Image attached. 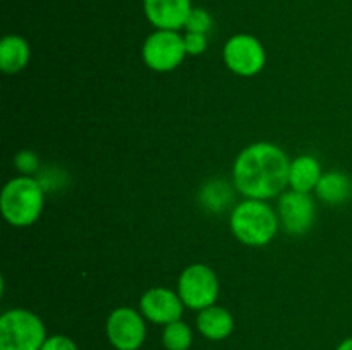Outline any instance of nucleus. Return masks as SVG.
Instances as JSON below:
<instances>
[{
  "label": "nucleus",
  "instance_id": "nucleus-15",
  "mask_svg": "<svg viewBox=\"0 0 352 350\" xmlns=\"http://www.w3.org/2000/svg\"><path fill=\"white\" fill-rule=\"evenodd\" d=\"M31 58L30 43L19 34H7L0 41V69L6 74H17L28 67Z\"/></svg>",
  "mask_w": 352,
  "mask_h": 350
},
{
  "label": "nucleus",
  "instance_id": "nucleus-2",
  "mask_svg": "<svg viewBox=\"0 0 352 350\" xmlns=\"http://www.w3.org/2000/svg\"><path fill=\"white\" fill-rule=\"evenodd\" d=\"M229 225L232 235L248 247L267 246L280 229L277 209L270 202L248 198L234 206Z\"/></svg>",
  "mask_w": 352,
  "mask_h": 350
},
{
  "label": "nucleus",
  "instance_id": "nucleus-4",
  "mask_svg": "<svg viewBox=\"0 0 352 350\" xmlns=\"http://www.w3.org/2000/svg\"><path fill=\"white\" fill-rule=\"evenodd\" d=\"M47 338L43 319L33 311L16 307L0 316V350H40Z\"/></svg>",
  "mask_w": 352,
  "mask_h": 350
},
{
  "label": "nucleus",
  "instance_id": "nucleus-16",
  "mask_svg": "<svg viewBox=\"0 0 352 350\" xmlns=\"http://www.w3.org/2000/svg\"><path fill=\"white\" fill-rule=\"evenodd\" d=\"M234 184L226 180H210L199 189L198 201L206 211L220 213L234 201Z\"/></svg>",
  "mask_w": 352,
  "mask_h": 350
},
{
  "label": "nucleus",
  "instance_id": "nucleus-21",
  "mask_svg": "<svg viewBox=\"0 0 352 350\" xmlns=\"http://www.w3.org/2000/svg\"><path fill=\"white\" fill-rule=\"evenodd\" d=\"M40 350H79L78 345L72 338L65 335H52L48 336L47 342L43 343Z\"/></svg>",
  "mask_w": 352,
  "mask_h": 350
},
{
  "label": "nucleus",
  "instance_id": "nucleus-12",
  "mask_svg": "<svg viewBox=\"0 0 352 350\" xmlns=\"http://www.w3.org/2000/svg\"><path fill=\"white\" fill-rule=\"evenodd\" d=\"M196 328L201 333L203 338L210 340V342H222L232 335L236 321L229 309L213 304L198 312Z\"/></svg>",
  "mask_w": 352,
  "mask_h": 350
},
{
  "label": "nucleus",
  "instance_id": "nucleus-11",
  "mask_svg": "<svg viewBox=\"0 0 352 350\" xmlns=\"http://www.w3.org/2000/svg\"><path fill=\"white\" fill-rule=\"evenodd\" d=\"M148 23L155 30L179 31L186 26L192 10L191 0H143Z\"/></svg>",
  "mask_w": 352,
  "mask_h": 350
},
{
  "label": "nucleus",
  "instance_id": "nucleus-20",
  "mask_svg": "<svg viewBox=\"0 0 352 350\" xmlns=\"http://www.w3.org/2000/svg\"><path fill=\"white\" fill-rule=\"evenodd\" d=\"M184 45L188 55H192V57H198L203 51H206V47H208V38L206 34L201 33H186L184 34Z\"/></svg>",
  "mask_w": 352,
  "mask_h": 350
},
{
  "label": "nucleus",
  "instance_id": "nucleus-19",
  "mask_svg": "<svg viewBox=\"0 0 352 350\" xmlns=\"http://www.w3.org/2000/svg\"><path fill=\"white\" fill-rule=\"evenodd\" d=\"M14 165L23 175H33L40 168V160L36 154L30 150H23L14 158Z\"/></svg>",
  "mask_w": 352,
  "mask_h": 350
},
{
  "label": "nucleus",
  "instance_id": "nucleus-5",
  "mask_svg": "<svg viewBox=\"0 0 352 350\" xmlns=\"http://www.w3.org/2000/svg\"><path fill=\"white\" fill-rule=\"evenodd\" d=\"M177 294L184 305L192 311H203L217 302L220 281L215 271L201 263L189 264L177 280Z\"/></svg>",
  "mask_w": 352,
  "mask_h": 350
},
{
  "label": "nucleus",
  "instance_id": "nucleus-9",
  "mask_svg": "<svg viewBox=\"0 0 352 350\" xmlns=\"http://www.w3.org/2000/svg\"><path fill=\"white\" fill-rule=\"evenodd\" d=\"M277 215L280 226L291 235H305L309 232L316 218L315 199L311 194L298 191H285L278 196Z\"/></svg>",
  "mask_w": 352,
  "mask_h": 350
},
{
  "label": "nucleus",
  "instance_id": "nucleus-7",
  "mask_svg": "<svg viewBox=\"0 0 352 350\" xmlns=\"http://www.w3.org/2000/svg\"><path fill=\"white\" fill-rule=\"evenodd\" d=\"M222 58L226 67L236 75L253 78L263 71L267 64V51L256 36L239 33L226 41Z\"/></svg>",
  "mask_w": 352,
  "mask_h": 350
},
{
  "label": "nucleus",
  "instance_id": "nucleus-22",
  "mask_svg": "<svg viewBox=\"0 0 352 350\" xmlns=\"http://www.w3.org/2000/svg\"><path fill=\"white\" fill-rule=\"evenodd\" d=\"M336 350H352V336L349 338H346L344 342L339 343V347H337Z\"/></svg>",
  "mask_w": 352,
  "mask_h": 350
},
{
  "label": "nucleus",
  "instance_id": "nucleus-13",
  "mask_svg": "<svg viewBox=\"0 0 352 350\" xmlns=\"http://www.w3.org/2000/svg\"><path fill=\"white\" fill-rule=\"evenodd\" d=\"M323 172L320 161L311 154H301V156L291 160L289 167V187L292 191L306 192L311 194L318 185Z\"/></svg>",
  "mask_w": 352,
  "mask_h": 350
},
{
  "label": "nucleus",
  "instance_id": "nucleus-3",
  "mask_svg": "<svg viewBox=\"0 0 352 350\" xmlns=\"http://www.w3.org/2000/svg\"><path fill=\"white\" fill-rule=\"evenodd\" d=\"M45 206V187L31 175L14 177L0 192V213L9 225L23 229L33 225Z\"/></svg>",
  "mask_w": 352,
  "mask_h": 350
},
{
  "label": "nucleus",
  "instance_id": "nucleus-14",
  "mask_svg": "<svg viewBox=\"0 0 352 350\" xmlns=\"http://www.w3.org/2000/svg\"><path fill=\"white\" fill-rule=\"evenodd\" d=\"M316 198L330 206L346 205L352 198V180L344 172H323L315 189Z\"/></svg>",
  "mask_w": 352,
  "mask_h": 350
},
{
  "label": "nucleus",
  "instance_id": "nucleus-6",
  "mask_svg": "<svg viewBox=\"0 0 352 350\" xmlns=\"http://www.w3.org/2000/svg\"><path fill=\"white\" fill-rule=\"evenodd\" d=\"M186 45L184 36L179 31L155 30L148 34L141 48L144 65L155 72H172L184 62Z\"/></svg>",
  "mask_w": 352,
  "mask_h": 350
},
{
  "label": "nucleus",
  "instance_id": "nucleus-18",
  "mask_svg": "<svg viewBox=\"0 0 352 350\" xmlns=\"http://www.w3.org/2000/svg\"><path fill=\"white\" fill-rule=\"evenodd\" d=\"M213 27V19L210 16L208 10L199 9V7H192L191 14H189L188 21H186V33H201L208 34Z\"/></svg>",
  "mask_w": 352,
  "mask_h": 350
},
{
  "label": "nucleus",
  "instance_id": "nucleus-8",
  "mask_svg": "<svg viewBox=\"0 0 352 350\" xmlns=\"http://www.w3.org/2000/svg\"><path fill=\"white\" fill-rule=\"evenodd\" d=\"M105 335L116 350H140L146 340V319L134 307H117L107 318Z\"/></svg>",
  "mask_w": 352,
  "mask_h": 350
},
{
  "label": "nucleus",
  "instance_id": "nucleus-1",
  "mask_svg": "<svg viewBox=\"0 0 352 350\" xmlns=\"http://www.w3.org/2000/svg\"><path fill=\"white\" fill-rule=\"evenodd\" d=\"M287 153L280 146L260 141L244 148L232 165V184L248 199L278 198L289 187Z\"/></svg>",
  "mask_w": 352,
  "mask_h": 350
},
{
  "label": "nucleus",
  "instance_id": "nucleus-17",
  "mask_svg": "<svg viewBox=\"0 0 352 350\" xmlns=\"http://www.w3.org/2000/svg\"><path fill=\"white\" fill-rule=\"evenodd\" d=\"M192 340H195V335H192L191 326L182 319L164 326V331H162V343L167 350H189Z\"/></svg>",
  "mask_w": 352,
  "mask_h": 350
},
{
  "label": "nucleus",
  "instance_id": "nucleus-10",
  "mask_svg": "<svg viewBox=\"0 0 352 350\" xmlns=\"http://www.w3.org/2000/svg\"><path fill=\"white\" fill-rule=\"evenodd\" d=\"M184 302L179 297L177 290L165 287H153L144 292L140 299V311L146 321L155 325L167 326L182 319Z\"/></svg>",
  "mask_w": 352,
  "mask_h": 350
}]
</instances>
